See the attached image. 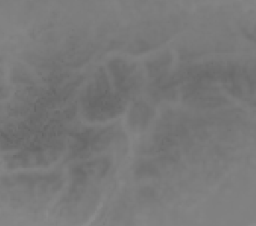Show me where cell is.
<instances>
[{
  "label": "cell",
  "instance_id": "cell-3",
  "mask_svg": "<svg viewBox=\"0 0 256 226\" xmlns=\"http://www.w3.org/2000/svg\"><path fill=\"white\" fill-rule=\"evenodd\" d=\"M112 160L108 157L96 158L94 160L82 162L70 169V176L74 188L86 184L88 182L102 178L108 174Z\"/></svg>",
  "mask_w": 256,
  "mask_h": 226
},
{
  "label": "cell",
  "instance_id": "cell-6",
  "mask_svg": "<svg viewBox=\"0 0 256 226\" xmlns=\"http://www.w3.org/2000/svg\"><path fill=\"white\" fill-rule=\"evenodd\" d=\"M173 56L170 52H164L157 56L154 60H150L146 62V68L149 76L158 79L167 76L168 70L172 64Z\"/></svg>",
  "mask_w": 256,
  "mask_h": 226
},
{
  "label": "cell",
  "instance_id": "cell-4",
  "mask_svg": "<svg viewBox=\"0 0 256 226\" xmlns=\"http://www.w3.org/2000/svg\"><path fill=\"white\" fill-rule=\"evenodd\" d=\"M154 116V110L152 106L146 102H134L128 113V124L134 132H142L148 128Z\"/></svg>",
  "mask_w": 256,
  "mask_h": 226
},
{
  "label": "cell",
  "instance_id": "cell-2",
  "mask_svg": "<svg viewBox=\"0 0 256 226\" xmlns=\"http://www.w3.org/2000/svg\"><path fill=\"white\" fill-rule=\"evenodd\" d=\"M6 188H18L30 196H42L52 193L61 187L60 176L50 174H18L2 179Z\"/></svg>",
  "mask_w": 256,
  "mask_h": 226
},
{
  "label": "cell",
  "instance_id": "cell-5",
  "mask_svg": "<svg viewBox=\"0 0 256 226\" xmlns=\"http://www.w3.org/2000/svg\"><path fill=\"white\" fill-rule=\"evenodd\" d=\"M108 70L114 78V86H120L126 79L136 73V64L128 62L126 60L116 58L108 62Z\"/></svg>",
  "mask_w": 256,
  "mask_h": 226
},
{
  "label": "cell",
  "instance_id": "cell-1",
  "mask_svg": "<svg viewBox=\"0 0 256 226\" xmlns=\"http://www.w3.org/2000/svg\"><path fill=\"white\" fill-rule=\"evenodd\" d=\"M82 112L90 121H106L118 116L126 109V103L118 94L98 92L88 86L80 97Z\"/></svg>",
  "mask_w": 256,
  "mask_h": 226
},
{
  "label": "cell",
  "instance_id": "cell-8",
  "mask_svg": "<svg viewBox=\"0 0 256 226\" xmlns=\"http://www.w3.org/2000/svg\"><path fill=\"white\" fill-rule=\"evenodd\" d=\"M136 178H148L160 175V170L152 161H142L137 166L134 172Z\"/></svg>",
  "mask_w": 256,
  "mask_h": 226
},
{
  "label": "cell",
  "instance_id": "cell-7",
  "mask_svg": "<svg viewBox=\"0 0 256 226\" xmlns=\"http://www.w3.org/2000/svg\"><path fill=\"white\" fill-rule=\"evenodd\" d=\"M118 132L115 126H110L109 128H104L102 130L96 132L92 134L90 142V151L91 152H100L108 148L110 142L116 138Z\"/></svg>",
  "mask_w": 256,
  "mask_h": 226
}]
</instances>
